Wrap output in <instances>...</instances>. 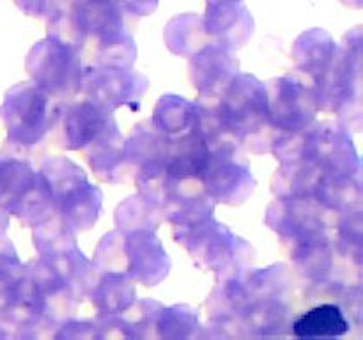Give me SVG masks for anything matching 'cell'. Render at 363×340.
Wrapping results in <instances>:
<instances>
[{"instance_id":"cell-1","label":"cell","mask_w":363,"mask_h":340,"mask_svg":"<svg viewBox=\"0 0 363 340\" xmlns=\"http://www.w3.org/2000/svg\"><path fill=\"white\" fill-rule=\"evenodd\" d=\"M350 329L346 315L339 305L323 303L296 319L293 335L298 339H333L346 335Z\"/></svg>"},{"instance_id":"cell-2","label":"cell","mask_w":363,"mask_h":340,"mask_svg":"<svg viewBox=\"0 0 363 340\" xmlns=\"http://www.w3.org/2000/svg\"><path fill=\"white\" fill-rule=\"evenodd\" d=\"M126 2L130 4V6L137 7V9L147 11V9H151L152 6H155L156 0H126Z\"/></svg>"}]
</instances>
